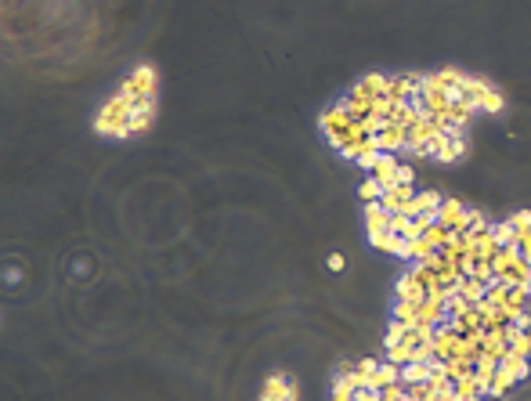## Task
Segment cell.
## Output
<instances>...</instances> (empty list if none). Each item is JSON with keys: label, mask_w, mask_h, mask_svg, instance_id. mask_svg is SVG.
<instances>
[{"label": "cell", "mask_w": 531, "mask_h": 401, "mask_svg": "<svg viewBox=\"0 0 531 401\" xmlns=\"http://www.w3.org/2000/svg\"><path fill=\"white\" fill-rule=\"evenodd\" d=\"M391 318H398V322H405L409 329H416L420 326V300H398Z\"/></svg>", "instance_id": "ac0fdd59"}, {"label": "cell", "mask_w": 531, "mask_h": 401, "mask_svg": "<svg viewBox=\"0 0 531 401\" xmlns=\"http://www.w3.org/2000/svg\"><path fill=\"white\" fill-rule=\"evenodd\" d=\"M430 253H438V250H434L430 243H427V239H409V243H405V253H401V261H427V257Z\"/></svg>", "instance_id": "7402d4cb"}, {"label": "cell", "mask_w": 531, "mask_h": 401, "mask_svg": "<svg viewBox=\"0 0 531 401\" xmlns=\"http://www.w3.org/2000/svg\"><path fill=\"white\" fill-rule=\"evenodd\" d=\"M152 116H156V98H145V102H138V105H134V112H131V138L149 131V127H152Z\"/></svg>", "instance_id": "4fadbf2b"}, {"label": "cell", "mask_w": 531, "mask_h": 401, "mask_svg": "<svg viewBox=\"0 0 531 401\" xmlns=\"http://www.w3.org/2000/svg\"><path fill=\"white\" fill-rule=\"evenodd\" d=\"M376 145H380V152H401V149H409V134H405V127L387 123V131L376 134Z\"/></svg>", "instance_id": "7c38bea8"}, {"label": "cell", "mask_w": 531, "mask_h": 401, "mask_svg": "<svg viewBox=\"0 0 531 401\" xmlns=\"http://www.w3.org/2000/svg\"><path fill=\"white\" fill-rule=\"evenodd\" d=\"M354 369H358V362H340L336 365V376H347V373H354Z\"/></svg>", "instance_id": "bcb514c9"}, {"label": "cell", "mask_w": 531, "mask_h": 401, "mask_svg": "<svg viewBox=\"0 0 531 401\" xmlns=\"http://www.w3.org/2000/svg\"><path fill=\"white\" fill-rule=\"evenodd\" d=\"M420 84H423V73H401V76H391L387 80V98L394 102H409L420 94Z\"/></svg>", "instance_id": "5b68a950"}, {"label": "cell", "mask_w": 531, "mask_h": 401, "mask_svg": "<svg viewBox=\"0 0 531 401\" xmlns=\"http://www.w3.org/2000/svg\"><path fill=\"white\" fill-rule=\"evenodd\" d=\"M380 196H383V185L373 178V174H369V178L358 185V199L362 203H380Z\"/></svg>", "instance_id": "4dcf8cb0"}, {"label": "cell", "mask_w": 531, "mask_h": 401, "mask_svg": "<svg viewBox=\"0 0 531 401\" xmlns=\"http://www.w3.org/2000/svg\"><path fill=\"white\" fill-rule=\"evenodd\" d=\"M398 401H409V394H405V398H398Z\"/></svg>", "instance_id": "c3c4849f"}, {"label": "cell", "mask_w": 531, "mask_h": 401, "mask_svg": "<svg viewBox=\"0 0 531 401\" xmlns=\"http://www.w3.org/2000/svg\"><path fill=\"white\" fill-rule=\"evenodd\" d=\"M398 167H401V163H398V156H394V152H380L369 174H373V178H376L383 188H391V185H398Z\"/></svg>", "instance_id": "ba28073f"}, {"label": "cell", "mask_w": 531, "mask_h": 401, "mask_svg": "<svg viewBox=\"0 0 531 401\" xmlns=\"http://www.w3.org/2000/svg\"><path fill=\"white\" fill-rule=\"evenodd\" d=\"M513 383H517V380H513V376H506L503 369H495V376H492V387H488V398H499V401H503V398L510 394V387H513Z\"/></svg>", "instance_id": "f1b7e54d"}, {"label": "cell", "mask_w": 531, "mask_h": 401, "mask_svg": "<svg viewBox=\"0 0 531 401\" xmlns=\"http://www.w3.org/2000/svg\"><path fill=\"white\" fill-rule=\"evenodd\" d=\"M474 369H477L474 358H452V362H448V380L459 383V380H466V376H474Z\"/></svg>", "instance_id": "4316f807"}, {"label": "cell", "mask_w": 531, "mask_h": 401, "mask_svg": "<svg viewBox=\"0 0 531 401\" xmlns=\"http://www.w3.org/2000/svg\"><path fill=\"white\" fill-rule=\"evenodd\" d=\"M517 250H521V257L531 264V232H521V239H517Z\"/></svg>", "instance_id": "60d3db41"}, {"label": "cell", "mask_w": 531, "mask_h": 401, "mask_svg": "<svg viewBox=\"0 0 531 401\" xmlns=\"http://www.w3.org/2000/svg\"><path fill=\"white\" fill-rule=\"evenodd\" d=\"M391 210H383L380 203H365V228L369 232H387L391 228Z\"/></svg>", "instance_id": "2e32d148"}, {"label": "cell", "mask_w": 531, "mask_h": 401, "mask_svg": "<svg viewBox=\"0 0 531 401\" xmlns=\"http://www.w3.org/2000/svg\"><path fill=\"white\" fill-rule=\"evenodd\" d=\"M387 362H394V365L416 362V347L412 344H394V347H387Z\"/></svg>", "instance_id": "1f68e13d"}, {"label": "cell", "mask_w": 531, "mask_h": 401, "mask_svg": "<svg viewBox=\"0 0 531 401\" xmlns=\"http://www.w3.org/2000/svg\"><path fill=\"white\" fill-rule=\"evenodd\" d=\"M510 224H513L517 232H531V210H517V214L510 217Z\"/></svg>", "instance_id": "ab89813d"}, {"label": "cell", "mask_w": 531, "mask_h": 401, "mask_svg": "<svg viewBox=\"0 0 531 401\" xmlns=\"http://www.w3.org/2000/svg\"><path fill=\"white\" fill-rule=\"evenodd\" d=\"M416 199V185H391V188H383V196H380V206L383 210H391V214H401L405 210V203Z\"/></svg>", "instance_id": "52a82bcc"}, {"label": "cell", "mask_w": 531, "mask_h": 401, "mask_svg": "<svg viewBox=\"0 0 531 401\" xmlns=\"http://www.w3.org/2000/svg\"><path fill=\"white\" fill-rule=\"evenodd\" d=\"M423 401H438V398H423Z\"/></svg>", "instance_id": "681fc988"}, {"label": "cell", "mask_w": 531, "mask_h": 401, "mask_svg": "<svg viewBox=\"0 0 531 401\" xmlns=\"http://www.w3.org/2000/svg\"><path fill=\"white\" fill-rule=\"evenodd\" d=\"M452 235H456V232H452V228H445V224H438V221H434L430 228L423 232V239H427V243H430L434 250H438V253H441L448 243H452Z\"/></svg>", "instance_id": "44dd1931"}, {"label": "cell", "mask_w": 531, "mask_h": 401, "mask_svg": "<svg viewBox=\"0 0 531 401\" xmlns=\"http://www.w3.org/2000/svg\"><path fill=\"white\" fill-rule=\"evenodd\" d=\"M376 369H380L376 358H362V362H358V373H362V376H376Z\"/></svg>", "instance_id": "7bdbcfd3"}, {"label": "cell", "mask_w": 531, "mask_h": 401, "mask_svg": "<svg viewBox=\"0 0 531 401\" xmlns=\"http://www.w3.org/2000/svg\"><path fill=\"white\" fill-rule=\"evenodd\" d=\"M261 401H297V387L286 373H271L261 387Z\"/></svg>", "instance_id": "8992f818"}, {"label": "cell", "mask_w": 531, "mask_h": 401, "mask_svg": "<svg viewBox=\"0 0 531 401\" xmlns=\"http://www.w3.org/2000/svg\"><path fill=\"white\" fill-rule=\"evenodd\" d=\"M499 369H503L506 376H513V380H524V376H531V369H528V358L524 355H517V351H506L503 358H499Z\"/></svg>", "instance_id": "9a60e30c"}, {"label": "cell", "mask_w": 531, "mask_h": 401, "mask_svg": "<svg viewBox=\"0 0 531 401\" xmlns=\"http://www.w3.org/2000/svg\"><path fill=\"white\" fill-rule=\"evenodd\" d=\"M528 293H531V282H528Z\"/></svg>", "instance_id": "f907efd6"}, {"label": "cell", "mask_w": 531, "mask_h": 401, "mask_svg": "<svg viewBox=\"0 0 531 401\" xmlns=\"http://www.w3.org/2000/svg\"><path fill=\"white\" fill-rule=\"evenodd\" d=\"M423 398H438V394H434L430 383H412V387H409V401H423Z\"/></svg>", "instance_id": "8d00e7d4"}, {"label": "cell", "mask_w": 531, "mask_h": 401, "mask_svg": "<svg viewBox=\"0 0 531 401\" xmlns=\"http://www.w3.org/2000/svg\"><path fill=\"white\" fill-rule=\"evenodd\" d=\"M134 105L138 102H131L123 91H116L98 109V116H94V131L109 134V138H131V112H134Z\"/></svg>", "instance_id": "6da1fadb"}, {"label": "cell", "mask_w": 531, "mask_h": 401, "mask_svg": "<svg viewBox=\"0 0 531 401\" xmlns=\"http://www.w3.org/2000/svg\"><path fill=\"white\" fill-rule=\"evenodd\" d=\"M445 308H448V315H445V318H463V315H470V311L477 308V304H474V300H466L463 293H452V297L445 300Z\"/></svg>", "instance_id": "484cf974"}, {"label": "cell", "mask_w": 531, "mask_h": 401, "mask_svg": "<svg viewBox=\"0 0 531 401\" xmlns=\"http://www.w3.org/2000/svg\"><path fill=\"white\" fill-rule=\"evenodd\" d=\"M492 369H474V380H477V387H481V394L488 398V387H492Z\"/></svg>", "instance_id": "74e56055"}, {"label": "cell", "mask_w": 531, "mask_h": 401, "mask_svg": "<svg viewBox=\"0 0 531 401\" xmlns=\"http://www.w3.org/2000/svg\"><path fill=\"white\" fill-rule=\"evenodd\" d=\"M492 235H495V243L499 246H517V239H521V232L517 228H513V224L510 221H499V224H492Z\"/></svg>", "instance_id": "cb8c5ba5"}, {"label": "cell", "mask_w": 531, "mask_h": 401, "mask_svg": "<svg viewBox=\"0 0 531 401\" xmlns=\"http://www.w3.org/2000/svg\"><path fill=\"white\" fill-rule=\"evenodd\" d=\"M394 293H398V300H427V286L420 282V275H416V271L409 268L405 275L398 279V286H394Z\"/></svg>", "instance_id": "30bf717a"}, {"label": "cell", "mask_w": 531, "mask_h": 401, "mask_svg": "<svg viewBox=\"0 0 531 401\" xmlns=\"http://www.w3.org/2000/svg\"><path fill=\"white\" fill-rule=\"evenodd\" d=\"M503 250L495 243V235H492V228L485 232V235H477V261H495V253Z\"/></svg>", "instance_id": "83f0119b"}, {"label": "cell", "mask_w": 531, "mask_h": 401, "mask_svg": "<svg viewBox=\"0 0 531 401\" xmlns=\"http://www.w3.org/2000/svg\"><path fill=\"white\" fill-rule=\"evenodd\" d=\"M398 181H401V185H416V170H412L409 163H401V167H398Z\"/></svg>", "instance_id": "b9f144b4"}, {"label": "cell", "mask_w": 531, "mask_h": 401, "mask_svg": "<svg viewBox=\"0 0 531 401\" xmlns=\"http://www.w3.org/2000/svg\"><path fill=\"white\" fill-rule=\"evenodd\" d=\"M427 380H430V365L427 362L401 365V383H405V387H412V383H427Z\"/></svg>", "instance_id": "ffe728a7"}, {"label": "cell", "mask_w": 531, "mask_h": 401, "mask_svg": "<svg viewBox=\"0 0 531 401\" xmlns=\"http://www.w3.org/2000/svg\"><path fill=\"white\" fill-rule=\"evenodd\" d=\"M354 401H383L376 391H369V387H362V391H354Z\"/></svg>", "instance_id": "ee69618b"}, {"label": "cell", "mask_w": 531, "mask_h": 401, "mask_svg": "<svg viewBox=\"0 0 531 401\" xmlns=\"http://www.w3.org/2000/svg\"><path fill=\"white\" fill-rule=\"evenodd\" d=\"M326 264H329L333 271H340V268H344V257H340V253H329V261H326Z\"/></svg>", "instance_id": "7dc6e473"}, {"label": "cell", "mask_w": 531, "mask_h": 401, "mask_svg": "<svg viewBox=\"0 0 531 401\" xmlns=\"http://www.w3.org/2000/svg\"><path fill=\"white\" fill-rule=\"evenodd\" d=\"M318 123H322V134H326V141H329L336 152H340L347 145V138H351V127H354V120L347 116V109L336 102V105H329L326 112H322Z\"/></svg>", "instance_id": "7a4b0ae2"}, {"label": "cell", "mask_w": 531, "mask_h": 401, "mask_svg": "<svg viewBox=\"0 0 531 401\" xmlns=\"http://www.w3.org/2000/svg\"><path fill=\"white\" fill-rule=\"evenodd\" d=\"M481 112H499V109H503V98H499V91L492 87L488 94H485V98H481V105H477Z\"/></svg>", "instance_id": "d590c367"}, {"label": "cell", "mask_w": 531, "mask_h": 401, "mask_svg": "<svg viewBox=\"0 0 531 401\" xmlns=\"http://www.w3.org/2000/svg\"><path fill=\"white\" fill-rule=\"evenodd\" d=\"M488 401H499V398H488Z\"/></svg>", "instance_id": "816d5d0a"}, {"label": "cell", "mask_w": 531, "mask_h": 401, "mask_svg": "<svg viewBox=\"0 0 531 401\" xmlns=\"http://www.w3.org/2000/svg\"><path fill=\"white\" fill-rule=\"evenodd\" d=\"M445 315H448V308H445V300H438V297H427V300L420 304V322H423V326L445 322Z\"/></svg>", "instance_id": "e0dca14e"}, {"label": "cell", "mask_w": 531, "mask_h": 401, "mask_svg": "<svg viewBox=\"0 0 531 401\" xmlns=\"http://www.w3.org/2000/svg\"><path fill=\"white\" fill-rule=\"evenodd\" d=\"M488 228H492V224H488V217H485V214H477V210H470V224H466V232H463V235L477 239V235H485Z\"/></svg>", "instance_id": "e575fe53"}, {"label": "cell", "mask_w": 531, "mask_h": 401, "mask_svg": "<svg viewBox=\"0 0 531 401\" xmlns=\"http://www.w3.org/2000/svg\"><path fill=\"white\" fill-rule=\"evenodd\" d=\"M387 116H376V112H369V116H362L358 120V127H362V134H369V138H376V134H383L387 131Z\"/></svg>", "instance_id": "f546056e"}, {"label": "cell", "mask_w": 531, "mask_h": 401, "mask_svg": "<svg viewBox=\"0 0 531 401\" xmlns=\"http://www.w3.org/2000/svg\"><path fill=\"white\" fill-rule=\"evenodd\" d=\"M463 156H466V138H448L441 145V152H438L441 163H456V159H463Z\"/></svg>", "instance_id": "d4e9b609"}, {"label": "cell", "mask_w": 531, "mask_h": 401, "mask_svg": "<svg viewBox=\"0 0 531 401\" xmlns=\"http://www.w3.org/2000/svg\"><path fill=\"white\" fill-rule=\"evenodd\" d=\"M434 217H438V224H445V228H452V232H466V224H470V210H466V203H459V199H445Z\"/></svg>", "instance_id": "277c9868"}, {"label": "cell", "mask_w": 531, "mask_h": 401, "mask_svg": "<svg viewBox=\"0 0 531 401\" xmlns=\"http://www.w3.org/2000/svg\"><path fill=\"white\" fill-rule=\"evenodd\" d=\"M391 383H401V365H394V362H380V369H376V376H369V391H383V387H391Z\"/></svg>", "instance_id": "5bb4252c"}, {"label": "cell", "mask_w": 531, "mask_h": 401, "mask_svg": "<svg viewBox=\"0 0 531 401\" xmlns=\"http://www.w3.org/2000/svg\"><path fill=\"white\" fill-rule=\"evenodd\" d=\"M456 290H459V293H463L466 300H474V304H481V300H485V297H488V282H481V279H474V275H470V279H463V282L456 286Z\"/></svg>", "instance_id": "603a6c76"}, {"label": "cell", "mask_w": 531, "mask_h": 401, "mask_svg": "<svg viewBox=\"0 0 531 401\" xmlns=\"http://www.w3.org/2000/svg\"><path fill=\"white\" fill-rule=\"evenodd\" d=\"M333 401H354V391L344 380H333Z\"/></svg>", "instance_id": "f35d334b"}, {"label": "cell", "mask_w": 531, "mask_h": 401, "mask_svg": "<svg viewBox=\"0 0 531 401\" xmlns=\"http://www.w3.org/2000/svg\"><path fill=\"white\" fill-rule=\"evenodd\" d=\"M513 326H517V329H531V311L524 308V311H521L517 318H513Z\"/></svg>", "instance_id": "f6af8a7d"}, {"label": "cell", "mask_w": 531, "mask_h": 401, "mask_svg": "<svg viewBox=\"0 0 531 401\" xmlns=\"http://www.w3.org/2000/svg\"><path fill=\"white\" fill-rule=\"evenodd\" d=\"M156 87H159V80H156V69L149 66V62H141V66L131 69V76L120 84V91L127 94L131 102H145V98H156Z\"/></svg>", "instance_id": "3957f363"}, {"label": "cell", "mask_w": 531, "mask_h": 401, "mask_svg": "<svg viewBox=\"0 0 531 401\" xmlns=\"http://www.w3.org/2000/svg\"><path fill=\"white\" fill-rule=\"evenodd\" d=\"M456 398H459V401H477V398H485V394H481V387H477L474 376H466V380L456 383Z\"/></svg>", "instance_id": "d6a6232c"}, {"label": "cell", "mask_w": 531, "mask_h": 401, "mask_svg": "<svg viewBox=\"0 0 531 401\" xmlns=\"http://www.w3.org/2000/svg\"><path fill=\"white\" fill-rule=\"evenodd\" d=\"M416 214H438V206L445 203L441 192H434V188H423V192H416Z\"/></svg>", "instance_id": "d6986e66"}, {"label": "cell", "mask_w": 531, "mask_h": 401, "mask_svg": "<svg viewBox=\"0 0 531 401\" xmlns=\"http://www.w3.org/2000/svg\"><path fill=\"white\" fill-rule=\"evenodd\" d=\"M405 243H409V239H401L398 232H369V246H373V250H383V253H394V257H401V253H405Z\"/></svg>", "instance_id": "8fae6325"}, {"label": "cell", "mask_w": 531, "mask_h": 401, "mask_svg": "<svg viewBox=\"0 0 531 401\" xmlns=\"http://www.w3.org/2000/svg\"><path fill=\"white\" fill-rule=\"evenodd\" d=\"M409 336V326L405 322H398V318H391V326H387V336H383V347H394V344H401Z\"/></svg>", "instance_id": "836d02e7"}, {"label": "cell", "mask_w": 531, "mask_h": 401, "mask_svg": "<svg viewBox=\"0 0 531 401\" xmlns=\"http://www.w3.org/2000/svg\"><path fill=\"white\" fill-rule=\"evenodd\" d=\"M387 80L391 76H383V73H365L358 84H354V98H380V94H387Z\"/></svg>", "instance_id": "9c48e42d"}]
</instances>
